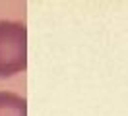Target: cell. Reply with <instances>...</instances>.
Returning a JSON list of instances; mask_svg holds the SVG:
<instances>
[{
  "instance_id": "cell-2",
  "label": "cell",
  "mask_w": 128,
  "mask_h": 116,
  "mask_svg": "<svg viewBox=\"0 0 128 116\" xmlns=\"http://www.w3.org/2000/svg\"><path fill=\"white\" fill-rule=\"evenodd\" d=\"M0 116H27V101L16 93L0 91Z\"/></svg>"
},
{
  "instance_id": "cell-1",
  "label": "cell",
  "mask_w": 128,
  "mask_h": 116,
  "mask_svg": "<svg viewBox=\"0 0 128 116\" xmlns=\"http://www.w3.org/2000/svg\"><path fill=\"white\" fill-rule=\"evenodd\" d=\"M27 70V27L22 21H0V79Z\"/></svg>"
}]
</instances>
